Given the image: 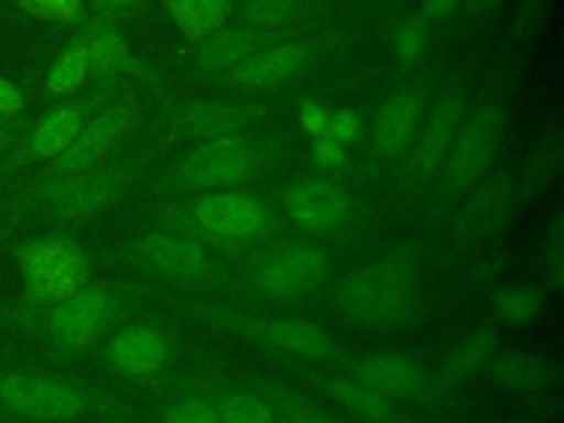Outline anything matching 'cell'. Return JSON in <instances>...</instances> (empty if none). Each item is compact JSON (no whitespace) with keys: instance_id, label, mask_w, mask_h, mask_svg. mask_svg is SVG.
Segmentation results:
<instances>
[{"instance_id":"1","label":"cell","mask_w":564,"mask_h":423,"mask_svg":"<svg viewBox=\"0 0 564 423\" xmlns=\"http://www.w3.org/2000/svg\"><path fill=\"white\" fill-rule=\"evenodd\" d=\"M416 278L405 260H381L339 280L333 300L337 311L366 328H397L416 311Z\"/></svg>"},{"instance_id":"2","label":"cell","mask_w":564,"mask_h":423,"mask_svg":"<svg viewBox=\"0 0 564 423\" xmlns=\"http://www.w3.org/2000/svg\"><path fill=\"white\" fill-rule=\"evenodd\" d=\"M22 275V302L26 308H46L84 284H88L90 262L82 245L62 234L33 238L15 251Z\"/></svg>"},{"instance_id":"3","label":"cell","mask_w":564,"mask_h":423,"mask_svg":"<svg viewBox=\"0 0 564 423\" xmlns=\"http://www.w3.org/2000/svg\"><path fill=\"white\" fill-rule=\"evenodd\" d=\"M88 394L53 375L4 372L0 375V414L26 423H59L86 414Z\"/></svg>"},{"instance_id":"4","label":"cell","mask_w":564,"mask_h":423,"mask_svg":"<svg viewBox=\"0 0 564 423\" xmlns=\"http://www.w3.org/2000/svg\"><path fill=\"white\" fill-rule=\"evenodd\" d=\"M121 187V174L110 167H90L64 176L33 181L15 205L42 207L59 220H82L104 209Z\"/></svg>"},{"instance_id":"5","label":"cell","mask_w":564,"mask_h":423,"mask_svg":"<svg viewBox=\"0 0 564 423\" xmlns=\"http://www.w3.org/2000/svg\"><path fill=\"white\" fill-rule=\"evenodd\" d=\"M505 132V108L487 104L460 123L447 152L443 172L445 194H458L476 185L489 170Z\"/></svg>"},{"instance_id":"6","label":"cell","mask_w":564,"mask_h":423,"mask_svg":"<svg viewBox=\"0 0 564 423\" xmlns=\"http://www.w3.org/2000/svg\"><path fill=\"white\" fill-rule=\"evenodd\" d=\"M44 311L42 326L48 341L64 355H77L106 330L112 315V300L104 289L84 284Z\"/></svg>"},{"instance_id":"7","label":"cell","mask_w":564,"mask_h":423,"mask_svg":"<svg viewBox=\"0 0 564 423\" xmlns=\"http://www.w3.org/2000/svg\"><path fill=\"white\" fill-rule=\"evenodd\" d=\"M253 165V148L247 139L227 134L207 139L194 148L181 165V185L189 189L227 187L242 181Z\"/></svg>"},{"instance_id":"8","label":"cell","mask_w":564,"mask_h":423,"mask_svg":"<svg viewBox=\"0 0 564 423\" xmlns=\"http://www.w3.org/2000/svg\"><path fill=\"white\" fill-rule=\"evenodd\" d=\"M134 115L128 106H112L82 126L70 145L46 163L42 178L64 176L97 167V163L121 141Z\"/></svg>"},{"instance_id":"9","label":"cell","mask_w":564,"mask_h":423,"mask_svg":"<svg viewBox=\"0 0 564 423\" xmlns=\"http://www.w3.org/2000/svg\"><path fill=\"white\" fill-rule=\"evenodd\" d=\"M326 273L322 249L311 242L280 247L258 269V286L271 297H297L315 289Z\"/></svg>"},{"instance_id":"10","label":"cell","mask_w":564,"mask_h":423,"mask_svg":"<svg viewBox=\"0 0 564 423\" xmlns=\"http://www.w3.org/2000/svg\"><path fill=\"white\" fill-rule=\"evenodd\" d=\"M84 123L86 117L79 106H59L48 110L13 150L9 163L0 172V181H7L31 163L53 161L70 145Z\"/></svg>"},{"instance_id":"11","label":"cell","mask_w":564,"mask_h":423,"mask_svg":"<svg viewBox=\"0 0 564 423\" xmlns=\"http://www.w3.org/2000/svg\"><path fill=\"white\" fill-rule=\"evenodd\" d=\"M192 216L207 234L231 240L251 238L267 225L264 205L242 192L207 194L194 203Z\"/></svg>"},{"instance_id":"12","label":"cell","mask_w":564,"mask_h":423,"mask_svg":"<svg viewBox=\"0 0 564 423\" xmlns=\"http://www.w3.org/2000/svg\"><path fill=\"white\" fill-rule=\"evenodd\" d=\"M284 207L297 227L306 231H328L344 220L348 196L339 185L326 178H308L286 192Z\"/></svg>"},{"instance_id":"13","label":"cell","mask_w":564,"mask_h":423,"mask_svg":"<svg viewBox=\"0 0 564 423\" xmlns=\"http://www.w3.org/2000/svg\"><path fill=\"white\" fill-rule=\"evenodd\" d=\"M167 346L159 330L150 326H126L112 335L106 348L110 366L126 377H148L165 361Z\"/></svg>"},{"instance_id":"14","label":"cell","mask_w":564,"mask_h":423,"mask_svg":"<svg viewBox=\"0 0 564 423\" xmlns=\"http://www.w3.org/2000/svg\"><path fill=\"white\" fill-rule=\"evenodd\" d=\"M463 112L465 99L460 93H447L434 106L432 115L427 117L421 130L414 152V172L419 176H427L441 165L463 123Z\"/></svg>"},{"instance_id":"15","label":"cell","mask_w":564,"mask_h":423,"mask_svg":"<svg viewBox=\"0 0 564 423\" xmlns=\"http://www.w3.org/2000/svg\"><path fill=\"white\" fill-rule=\"evenodd\" d=\"M513 187L505 178H496L476 189L456 216L458 234L482 238L498 231L513 209Z\"/></svg>"},{"instance_id":"16","label":"cell","mask_w":564,"mask_h":423,"mask_svg":"<svg viewBox=\"0 0 564 423\" xmlns=\"http://www.w3.org/2000/svg\"><path fill=\"white\" fill-rule=\"evenodd\" d=\"M306 59L308 48L304 44L286 42L278 46H267L234 66L231 79L242 86H271L295 75L306 64Z\"/></svg>"},{"instance_id":"17","label":"cell","mask_w":564,"mask_h":423,"mask_svg":"<svg viewBox=\"0 0 564 423\" xmlns=\"http://www.w3.org/2000/svg\"><path fill=\"white\" fill-rule=\"evenodd\" d=\"M139 253L172 278H200L209 271V258L194 240L152 234L139 242Z\"/></svg>"},{"instance_id":"18","label":"cell","mask_w":564,"mask_h":423,"mask_svg":"<svg viewBox=\"0 0 564 423\" xmlns=\"http://www.w3.org/2000/svg\"><path fill=\"white\" fill-rule=\"evenodd\" d=\"M421 115V101L412 93H399L390 97L375 119L372 143L377 154L394 156L412 139Z\"/></svg>"},{"instance_id":"19","label":"cell","mask_w":564,"mask_h":423,"mask_svg":"<svg viewBox=\"0 0 564 423\" xmlns=\"http://www.w3.org/2000/svg\"><path fill=\"white\" fill-rule=\"evenodd\" d=\"M267 33L260 29H218L203 37L196 51V59L205 68H234L258 51L267 48Z\"/></svg>"},{"instance_id":"20","label":"cell","mask_w":564,"mask_h":423,"mask_svg":"<svg viewBox=\"0 0 564 423\" xmlns=\"http://www.w3.org/2000/svg\"><path fill=\"white\" fill-rule=\"evenodd\" d=\"M359 383L383 397H410L423 388V372L416 364L397 355H372L357 366Z\"/></svg>"},{"instance_id":"21","label":"cell","mask_w":564,"mask_h":423,"mask_svg":"<svg viewBox=\"0 0 564 423\" xmlns=\"http://www.w3.org/2000/svg\"><path fill=\"white\" fill-rule=\"evenodd\" d=\"M262 333L273 346L308 359H326L335 350L328 333L322 326L297 317L273 319L262 328Z\"/></svg>"},{"instance_id":"22","label":"cell","mask_w":564,"mask_h":423,"mask_svg":"<svg viewBox=\"0 0 564 423\" xmlns=\"http://www.w3.org/2000/svg\"><path fill=\"white\" fill-rule=\"evenodd\" d=\"M176 29L189 40H203L223 29L231 15V0H163Z\"/></svg>"},{"instance_id":"23","label":"cell","mask_w":564,"mask_h":423,"mask_svg":"<svg viewBox=\"0 0 564 423\" xmlns=\"http://www.w3.org/2000/svg\"><path fill=\"white\" fill-rule=\"evenodd\" d=\"M487 368L491 379L511 392H535L546 383V364L527 350L496 352Z\"/></svg>"},{"instance_id":"24","label":"cell","mask_w":564,"mask_h":423,"mask_svg":"<svg viewBox=\"0 0 564 423\" xmlns=\"http://www.w3.org/2000/svg\"><path fill=\"white\" fill-rule=\"evenodd\" d=\"M498 352V335L489 326H480L465 335L445 359V377L452 381L467 379L478 370L487 368V364Z\"/></svg>"},{"instance_id":"25","label":"cell","mask_w":564,"mask_h":423,"mask_svg":"<svg viewBox=\"0 0 564 423\" xmlns=\"http://www.w3.org/2000/svg\"><path fill=\"white\" fill-rule=\"evenodd\" d=\"M249 115L229 101H205V104H194L185 110L183 115V126L200 137L216 139V137H227L234 134L238 128L247 123Z\"/></svg>"},{"instance_id":"26","label":"cell","mask_w":564,"mask_h":423,"mask_svg":"<svg viewBox=\"0 0 564 423\" xmlns=\"http://www.w3.org/2000/svg\"><path fill=\"white\" fill-rule=\"evenodd\" d=\"M562 156H564L562 134L560 132L546 134L527 159L522 181H520L522 198H533L553 183V178L562 167Z\"/></svg>"},{"instance_id":"27","label":"cell","mask_w":564,"mask_h":423,"mask_svg":"<svg viewBox=\"0 0 564 423\" xmlns=\"http://www.w3.org/2000/svg\"><path fill=\"white\" fill-rule=\"evenodd\" d=\"M88 62H90V73L99 77L108 75H119V73H134L137 70V59L130 53L128 44L123 37L112 31V29H99L95 31L88 40Z\"/></svg>"},{"instance_id":"28","label":"cell","mask_w":564,"mask_h":423,"mask_svg":"<svg viewBox=\"0 0 564 423\" xmlns=\"http://www.w3.org/2000/svg\"><path fill=\"white\" fill-rule=\"evenodd\" d=\"M88 73H90V62H88L86 40H73L55 57L46 75V90L53 97L73 95L84 84Z\"/></svg>"},{"instance_id":"29","label":"cell","mask_w":564,"mask_h":423,"mask_svg":"<svg viewBox=\"0 0 564 423\" xmlns=\"http://www.w3.org/2000/svg\"><path fill=\"white\" fill-rule=\"evenodd\" d=\"M324 390L350 412L370 419V421H386L392 414V405L388 397L370 390L364 383H352L348 379H330L324 383Z\"/></svg>"},{"instance_id":"30","label":"cell","mask_w":564,"mask_h":423,"mask_svg":"<svg viewBox=\"0 0 564 423\" xmlns=\"http://www.w3.org/2000/svg\"><path fill=\"white\" fill-rule=\"evenodd\" d=\"M542 304V293L535 286H509L496 295L494 311L507 326H527L540 315Z\"/></svg>"},{"instance_id":"31","label":"cell","mask_w":564,"mask_h":423,"mask_svg":"<svg viewBox=\"0 0 564 423\" xmlns=\"http://www.w3.org/2000/svg\"><path fill=\"white\" fill-rule=\"evenodd\" d=\"M218 423H275L271 405L253 394H229L216 405Z\"/></svg>"},{"instance_id":"32","label":"cell","mask_w":564,"mask_h":423,"mask_svg":"<svg viewBox=\"0 0 564 423\" xmlns=\"http://www.w3.org/2000/svg\"><path fill=\"white\" fill-rule=\"evenodd\" d=\"M11 2L37 20L55 22L64 26H75L84 18L82 0H11Z\"/></svg>"},{"instance_id":"33","label":"cell","mask_w":564,"mask_h":423,"mask_svg":"<svg viewBox=\"0 0 564 423\" xmlns=\"http://www.w3.org/2000/svg\"><path fill=\"white\" fill-rule=\"evenodd\" d=\"M546 284L553 291H560L564 284V220L560 214L553 216L546 231Z\"/></svg>"},{"instance_id":"34","label":"cell","mask_w":564,"mask_h":423,"mask_svg":"<svg viewBox=\"0 0 564 423\" xmlns=\"http://www.w3.org/2000/svg\"><path fill=\"white\" fill-rule=\"evenodd\" d=\"M297 0H247L242 7V18L253 29L275 26L293 13Z\"/></svg>"},{"instance_id":"35","label":"cell","mask_w":564,"mask_h":423,"mask_svg":"<svg viewBox=\"0 0 564 423\" xmlns=\"http://www.w3.org/2000/svg\"><path fill=\"white\" fill-rule=\"evenodd\" d=\"M551 2L553 0H520L518 7H516V15H513V22H511L509 31L518 40L531 37V33H535L542 26Z\"/></svg>"},{"instance_id":"36","label":"cell","mask_w":564,"mask_h":423,"mask_svg":"<svg viewBox=\"0 0 564 423\" xmlns=\"http://www.w3.org/2000/svg\"><path fill=\"white\" fill-rule=\"evenodd\" d=\"M163 423H218V414L212 403L192 397L172 403L163 416Z\"/></svg>"},{"instance_id":"37","label":"cell","mask_w":564,"mask_h":423,"mask_svg":"<svg viewBox=\"0 0 564 423\" xmlns=\"http://www.w3.org/2000/svg\"><path fill=\"white\" fill-rule=\"evenodd\" d=\"M425 42H427V35H425V26L421 22H416V20L403 22L394 33V53L401 62L410 64L421 57Z\"/></svg>"},{"instance_id":"38","label":"cell","mask_w":564,"mask_h":423,"mask_svg":"<svg viewBox=\"0 0 564 423\" xmlns=\"http://www.w3.org/2000/svg\"><path fill=\"white\" fill-rule=\"evenodd\" d=\"M361 130V121L359 117L352 112V110H335L330 117H328V128H326V134L333 137L335 141H339L341 145L350 143L357 139Z\"/></svg>"},{"instance_id":"39","label":"cell","mask_w":564,"mask_h":423,"mask_svg":"<svg viewBox=\"0 0 564 423\" xmlns=\"http://www.w3.org/2000/svg\"><path fill=\"white\" fill-rule=\"evenodd\" d=\"M313 163L322 170H333L344 161V145L339 141H335L328 134L315 137L313 141V150H311Z\"/></svg>"},{"instance_id":"40","label":"cell","mask_w":564,"mask_h":423,"mask_svg":"<svg viewBox=\"0 0 564 423\" xmlns=\"http://www.w3.org/2000/svg\"><path fill=\"white\" fill-rule=\"evenodd\" d=\"M328 112L317 104V101H302L300 106V126L306 134L311 137H322L326 134V128H328Z\"/></svg>"},{"instance_id":"41","label":"cell","mask_w":564,"mask_h":423,"mask_svg":"<svg viewBox=\"0 0 564 423\" xmlns=\"http://www.w3.org/2000/svg\"><path fill=\"white\" fill-rule=\"evenodd\" d=\"M22 108H24L22 90L7 77H0V117H13L22 112Z\"/></svg>"},{"instance_id":"42","label":"cell","mask_w":564,"mask_h":423,"mask_svg":"<svg viewBox=\"0 0 564 423\" xmlns=\"http://www.w3.org/2000/svg\"><path fill=\"white\" fill-rule=\"evenodd\" d=\"M282 423H337L330 414L322 412V410H315V408H308V405H300L295 410H291Z\"/></svg>"},{"instance_id":"43","label":"cell","mask_w":564,"mask_h":423,"mask_svg":"<svg viewBox=\"0 0 564 423\" xmlns=\"http://www.w3.org/2000/svg\"><path fill=\"white\" fill-rule=\"evenodd\" d=\"M460 0H423V13L427 18H445L458 7Z\"/></svg>"},{"instance_id":"44","label":"cell","mask_w":564,"mask_h":423,"mask_svg":"<svg viewBox=\"0 0 564 423\" xmlns=\"http://www.w3.org/2000/svg\"><path fill=\"white\" fill-rule=\"evenodd\" d=\"M502 0H467V11L474 13V15H480V13H487L491 11L494 7H498Z\"/></svg>"},{"instance_id":"45","label":"cell","mask_w":564,"mask_h":423,"mask_svg":"<svg viewBox=\"0 0 564 423\" xmlns=\"http://www.w3.org/2000/svg\"><path fill=\"white\" fill-rule=\"evenodd\" d=\"M99 2L108 9H126V7H132L137 0H99Z\"/></svg>"},{"instance_id":"46","label":"cell","mask_w":564,"mask_h":423,"mask_svg":"<svg viewBox=\"0 0 564 423\" xmlns=\"http://www.w3.org/2000/svg\"><path fill=\"white\" fill-rule=\"evenodd\" d=\"M9 137H11L9 126H7V123H0V152H2V148H4V143H7Z\"/></svg>"},{"instance_id":"47","label":"cell","mask_w":564,"mask_h":423,"mask_svg":"<svg viewBox=\"0 0 564 423\" xmlns=\"http://www.w3.org/2000/svg\"><path fill=\"white\" fill-rule=\"evenodd\" d=\"M507 423H531V421H524V419H513V421H507Z\"/></svg>"}]
</instances>
